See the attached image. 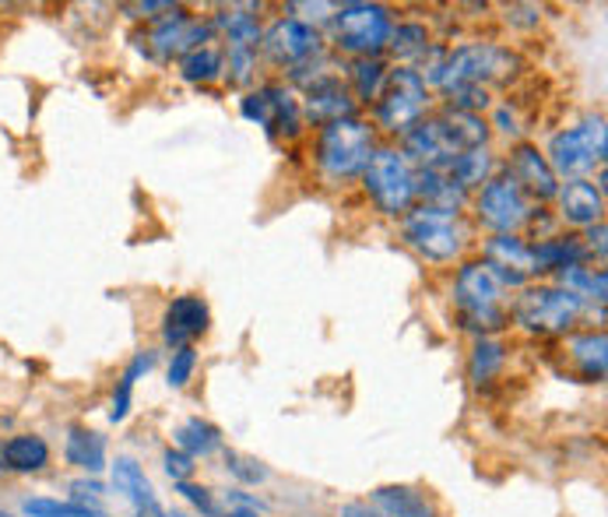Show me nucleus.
I'll use <instances>...</instances> for the list:
<instances>
[{"mask_svg":"<svg viewBox=\"0 0 608 517\" xmlns=\"http://www.w3.org/2000/svg\"><path fill=\"white\" fill-rule=\"evenodd\" d=\"M605 152H608L605 121L601 116H587L584 124L559 130V135L548 141V166H553L556 176L584 180L587 173H595V166L605 162Z\"/></svg>","mask_w":608,"mask_h":517,"instance_id":"obj_1","label":"nucleus"},{"mask_svg":"<svg viewBox=\"0 0 608 517\" xmlns=\"http://www.w3.org/2000/svg\"><path fill=\"white\" fill-rule=\"evenodd\" d=\"M499 295H503V286L496 282V275L485 261H468L465 268L457 272L454 300L461 306L468 328L499 331L503 324H507V310L499 306Z\"/></svg>","mask_w":608,"mask_h":517,"instance_id":"obj_2","label":"nucleus"},{"mask_svg":"<svg viewBox=\"0 0 608 517\" xmlns=\"http://www.w3.org/2000/svg\"><path fill=\"white\" fill-rule=\"evenodd\" d=\"M581 310H584V300H577L573 292L559 286H539V289H524L517 295L514 320L535 335H562L577 324Z\"/></svg>","mask_w":608,"mask_h":517,"instance_id":"obj_3","label":"nucleus"},{"mask_svg":"<svg viewBox=\"0 0 608 517\" xmlns=\"http://www.w3.org/2000/svg\"><path fill=\"white\" fill-rule=\"evenodd\" d=\"M394 33L391 11L383 4H341L334 14V39L345 53L377 56Z\"/></svg>","mask_w":608,"mask_h":517,"instance_id":"obj_4","label":"nucleus"},{"mask_svg":"<svg viewBox=\"0 0 608 517\" xmlns=\"http://www.w3.org/2000/svg\"><path fill=\"white\" fill-rule=\"evenodd\" d=\"M366 190L377 201L380 212L388 215H405L415 198V169L397 148H380L366 162Z\"/></svg>","mask_w":608,"mask_h":517,"instance_id":"obj_5","label":"nucleus"},{"mask_svg":"<svg viewBox=\"0 0 608 517\" xmlns=\"http://www.w3.org/2000/svg\"><path fill=\"white\" fill-rule=\"evenodd\" d=\"M369 155H373V130H369L363 121H338L328 124L320 135V148H317V159H320V169L328 176H355L366 169Z\"/></svg>","mask_w":608,"mask_h":517,"instance_id":"obj_6","label":"nucleus"},{"mask_svg":"<svg viewBox=\"0 0 608 517\" xmlns=\"http://www.w3.org/2000/svg\"><path fill=\"white\" fill-rule=\"evenodd\" d=\"M510 67H517V56L510 50L499 47H485V42H474V47H461L451 53L433 74V81L451 92L457 85H485L493 78H507Z\"/></svg>","mask_w":608,"mask_h":517,"instance_id":"obj_7","label":"nucleus"},{"mask_svg":"<svg viewBox=\"0 0 608 517\" xmlns=\"http://www.w3.org/2000/svg\"><path fill=\"white\" fill-rule=\"evenodd\" d=\"M426 113V81L419 78V71L402 67L388 74V85L377 99V121L380 127H388L391 135H408L415 124H422Z\"/></svg>","mask_w":608,"mask_h":517,"instance_id":"obj_8","label":"nucleus"},{"mask_svg":"<svg viewBox=\"0 0 608 517\" xmlns=\"http://www.w3.org/2000/svg\"><path fill=\"white\" fill-rule=\"evenodd\" d=\"M405 240L429 261H454L465 247V229L457 226V215L419 204L405 215Z\"/></svg>","mask_w":608,"mask_h":517,"instance_id":"obj_9","label":"nucleus"},{"mask_svg":"<svg viewBox=\"0 0 608 517\" xmlns=\"http://www.w3.org/2000/svg\"><path fill=\"white\" fill-rule=\"evenodd\" d=\"M479 218L482 226L496 232H514L517 226H524L531 218L528 194L517 187L510 176H496V180H485L479 194Z\"/></svg>","mask_w":608,"mask_h":517,"instance_id":"obj_10","label":"nucleus"},{"mask_svg":"<svg viewBox=\"0 0 608 517\" xmlns=\"http://www.w3.org/2000/svg\"><path fill=\"white\" fill-rule=\"evenodd\" d=\"M243 116L246 121H257L261 127H268L271 135L295 138L303 130L300 102L292 99L289 88H278V85H268V88H261V92L246 96L243 99Z\"/></svg>","mask_w":608,"mask_h":517,"instance_id":"obj_11","label":"nucleus"},{"mask_svg":"<svg viewBox=\"0 0 608 517\" xmlns=\"http://www.w3.org/2000/svg\"><path fill=\"white\" fill-rule=\"evenodd\" d=\"M264 53L271 56L275 64H303L314 53H320V39L314 33V25H306L300 18H278L268 36H264Z\"/></svg>","mask_w":608,"mask_h":517,"instance_id":"obj_12","label":"nucleus"},{"mask_svg":"<svg viewBox=\"0 0 608 517\" xmlns=\"http://www.w3.org/2000/svg\"><path fill=\"white\" fill-rule=\"evenodd\" d=\"M510 180L524 190V194L548 201L559 194V176L548 166V159L535 144H517L510 155Z\"/></svg>","mask_w":608,"mask_h":517,"instance_id":"obj_13","label":"nucleus"},{"mask_svg":"<svg viewBox=\"0 0 608 517\" xmlns=\"http://www.w3.org/2000/svg\"><path fill=\"white\" fill-rule=\"evenodd\" d=\"M207 320H212V314H207V303L201 295H176L166 306V317H162V338L183 349L207 331Z\"/></svg>","mask_w":608,"mask_h":517,"instance_id":"obj_14","label":"nucleus"},{"mask_svg":"<svg viewBox=\"0 0 608 517\" xmlns=\"http://www.w3.org/2000/svg\"><path fill=\"white\" fill-rule=\"evenodd\" d=\"M212 36V25H201L194 18H187L180 8H169V14L162 22H155L152 28V42L162 56H173V53H190L204 47V39Z\"/></svg>","mask_w":608,"mask_h":517,"instance_id":"obj_15","label":"nucleus"},{"mask_svg":"<svg viewBox=\"0 0 608 517\" xmlns=\"http://www.w3.org/2000/svg\"><path fill=\"white\" fill-rule=\"evenodd\" d=\"M559 215L570 222V226H595L601 222L605 212V194L587 180H570L567 187H559Z\"/></svg>","mask_w":608,"mask_h":517,"instance_id":"obj_16","label":"nucleus"},{"mask_svg":"<svg viewBox=\"0 0 608 517\" xmlns=\"http://www.w3.org/2000/svg\"><path fill=\"white\" fill-rule=\"evenodd\" d=\"M415 194L422 198L426 209H440L457 215V209L465 204V187H457V180L447 169H419L415 173Z\"/></svg>","mask_w":608,"mask_h":517,"instance_id":"obj_17","label":"nucleus"},{"mask_svg":"<svg viewBox=\"0 0 608 517\" xmlns=\"http://www.w3.org/2000/svg\"><path fill=\"white\" fill-rule=\"evenodd\" d=\"M300 110H303V121L328 127V124H338V121H349V116L355 113V102L349 99L345 85L334 81V85L317 88V92H306Z\"/></svg>","mask_w":608,"mask_h":517,"instance_id":"obj_18","label":"nucleus"},{"mask_svg":"<svg viewBox=\"0 0 608 517\" xmlns=\"http://www.w3.org/2000/svg\"><path fill=\"white\" fill-rule=\"evenodd\" d=\"M440 135L443 141L451 144V152L454 155H461V152H474V148H485V135H489V127L479 113H465V110H447L440 116Z\"/></svg>","mask_w":608,"mask_h":517,"instance_id":"obj_19","label":"nucleus"},{"mask_svg":"<svg viewBox=\"0 0 608 517\" xmlns=\"http://www.w3.org/2000/svg\"><path fill=\"white\" fill-rule=\"evenodd\" d=\"M485 264H493L496 272H510V275H535L539 264L531 257V247L524 240H517L514 232H499L485 243Z\"/></svg>","mask_w":608,"mask_h":517,"instance_id":"obj_20","label":"nucleus"},{"mask_svg":"<svg viewBox=\"0 0 608 517\" xmlns=\"http://www.w3.org/2000/svg\"><path fill=\"white\" fill-rule=\"evenodd\" d=\"M0 462H4L8 468H14V471H39L50 462V447H47V440L33 437V433L11 437L4 443V451H0Z\"/></svg>","mask_w":608,"mask_h":517,"instance_id":"obj_21","label":"nucleus"},{"mask_svg":"<svg viewBox=\"0 0 608 517\" xmlns=\"http://www.w3.org/2000/svg\"><path fill=\"white\" fill-rule=\"evenodd\" d=\"M373 500L388 517H440L433 507L426 504V496L408 490V486H380V490L373 493Z\"/></svg>","mask_w":608,"mask_h":517,"instance_id":"obj_22","label":"nucleus"},{"mask_svg":"<svg viewBox=\"0 0 608 517\" xmlns=\"http://www.w3.org/2000/svg\"><path fill=\"white\" fill-rule=\"evenodd\" d=\"M113 486H116V490H121L138 510L155 507L152 482H148V476L141 471V465L130 462V457H116V465H113Z\"/></svg>","mask_w":608,"mask_h":517,"instance_id":"obj_23","label":"nucleus"},{"mask_svg":"<svg viewBox=\"0 0 608 517\" xmlns=\"http://www.w3.org/2000/svg\"><path fill=\"white\" fill-rule=\"evenodd\" d=\"M531 257H535L539 272H548V268H573V264H584L587 257V247L581 240H573V236H562V240H545L539 247H531Z\"/></svg>","mask_w":608,"mask_h":517,"instance_id":"obj_24","label":"nucleus"},{"mask_svg":"<svg viewBox=\"0 0 608 517\" xmlns=\"http://www.w3.org/2000/svg\"><path fill=\"white\" fill-rule=\"evenodd\" d=\"M67 462L85 471H99L106 465V440L92 430H71L67 437Z\"/></svg>","mask_w":608,"mask_h":517,"instance_id":"obj_25","label":"nucleus"},{"mask_svg":"<svg viewBox=\"0 0 608 517\" xmlns=\"http://www.w3.org/2000/svg\"><path fill=\"white\" fill-rule=\"evenodd\" d=\"M605 349H608V342H605V331H587V335H577L573 342H570V352H573V360L581 363V374L587 377V380H601L605 377Z\"/></svg>","mask_w":608,"mask_h":517,"instance_id":"obj_26","label":"nucleus"},{"mask_svg":"<svg viewBox=\"0 0 608 517\" xmlns=\"http://www.w3.org/2000/svg\"><path fill=\"white\" fill-rule=\"evenodd\" d=\"M25 517H106L99 504H88V500H25Z\"/></svg>","mask_w":608,"mask_h":517,"instance_id":"obj_27","label":"nucleus"},{"mask_svg":"<svg viewBox=\"0 0 608 517\" xmlns=\"http://www.w3.org/2000/svg\"><path fill=\"white\" fill-rule=\"evenodd\" d=\"M246 11H254V8H229V11H221L218 18H215V25L229 36L232 47H254L257 50L261 28H257L254 14H246Z\"/></svg>","mask_w":608,"mask_h":517,"instance_id":"obj_28","label":"nucleus"},{"mask_svg":"<svg viewBox=\"0 0 608 517\" xmlns=\"http://www.w3.org/2000/svg\"><path fill=\"white\" fill-rule=\"evenodd\" d=\"M559 289H567V292H573L577 300H598V303H605V272H591V268H584V264H573V268H562L559 272Z\"/></svg>","mask_w":608,"mask_h":517,"instance_id":"obj_29","label":"nucleus"},{"mask_svg":"<svg viewBox=\"0 0 608 517\" xmlns=\"http://www.w3.org/2000/svg\"><path fill=\"white\" fill-rule=\"evenodd\" d=\"M489 169H493V159H489L485 148H474V152H461L457 155L447 173L457 180V187H482L489 180Z\"/></svg>","mask_w":608,"mask_h":517,"instance_id":"obj_30","label":"nucleus"},{"mask_svg":"<svg viewBox=\"0 0 608 517\" xmlns=\"http://www.w3.org/2000/svg\"><path fill=\"white\" fill-rule=\"evenodd\" d=\"M176 443L183 447L187 457H198V454H212L221 437L212 423H204V419H187L180 430H176Z\"/></svg>","mask_w":608,"mask_h":517,"instance_id":"obj_31","label":"nucleus"},{"mask_svg":"<svg viewBox=\"0 0 608 517\" xmlns=\"http://www.w3.org/2000/svg\"><path fill=\"white\" fill-rule=\"evenodd\" d=\"M180 74L187 81H198V85L218 78V74H221V50L207 47V42H204V47L183 53L180 56Z\"/></svg>","mask_w":608,"mask_h":517,"instance_id":"obj_32","label":"nucleus"},{"mask_svg":"<svg viewBox=\"0 0 608 517\" xmlns=\"http://www.w3.org/2000/svg\"><path fill=\"white\" fill-rule=\"evenodd\" d=\"M352 85H355V96L366 99V102H377L383 85H388V71L377 61V56H363V61L352 64Z\"/></svg>","mask_w":608,"mask_h":517,"instance_id":"obj_33","label":"nucleus"},{"mask_svg":"<svg viewBox=\"0 0 608 517\" xmlns=\"http://www.w3.org/2000/svg\"><path fill=\"white\" fill-rule=\"evenodd\" d=\"M388 47L394 50V56H402V61H415V56H426L429 50V33H426V25L419 22H405V25H397L391 39H388Z\"/></svg>","mask_w":608,"mask_h":517,"instance_id":"obj_34","label":"nucleus"},{"mask_svg":"<svg viewBox=\"0 0 608 517\" xmlns=\"http://www.w3.org/2000/svg\"><path fill=\"white\" fill-rule=\"evenodd\" d=\"M152 366H155V352H138L135 363L127 366V374H124V380H121V391H116V398H113V412H110L113 423H121V419L127 416V408H130V391H135V380H138L141 374H148Z\"/></svg>","mask_w":608,"mask_h":517,"instance_id":"obj_35","label":"nucleus"},{"mask_svg":"<svg viewBox=\"0 0 608 517\" xmlns=\"http://www.w3.org/2000/svg\"><path fill=\"white\" fill-rule=\"evenodd\" d=\"M503 366V345L493 338H479L471 349V380H489Z\"/></svg>","mask_w":608,"mask_h":517,"instance_id":"obj_36","label":"nucleus"},{"mask_svg":"<svg viewBox=\"0 0 608 517\" xmlns=\"http://www.w3.org/2000/svg\"><path fill=\"white\" fill-rule=\"evenodd\" d=\"M254 64H257L254 47H229V81L232 85H246L250 78H254Z\"/></svg>","mask_w":608,"mask_h":517,"instance_id":"obj_37","label":"nucleus"},{"mask_svg":"<svg viewBox=\"0 0 608 517\" xmlns=\"http://www.w3.org/2000/svg\"><path fill=\"white\" fill-rule=\"evenodd\" d=\"M194 366H198V352L183 345V349H176L173 352V360H169V388H183V383L194 377Z\"/></svg>","mask_w":608,"mask_h":517,"instance_id":"obj_38","label":"nucleus"},{"mask_svg":"<svg viewBox=\"0 0 608 517\" xmlns=\"http://www.w3.org/2000/svg\"><path fill=\"white\" fill-rule=\"evenodd\" d=\"M176 490H180L187 500H190V504H198L201 510H207V514H212L215 510V500H212V493H207L204 490V486H190V482H176Z\"/></svg>","mask_w":608,"mask_h":517,"instance_id":"obj_39","label":"nucleus"},{"mask_svg":"<svg viewBox=\"0 0 608 517\" xmlns=\"http://www.w3.org/2000/svg\"><path fill=\"white\" fill-rule=\"evenodd\" d=\"M166 471H169V476L176 479V482H187V476H190V471H194V465H190V457L187 454H180V451H169L166 454Z\"/></svg>","mask_w":608,"mask_h":517,"instance_id":"obj_40","label":"nucleus"},{"mask_svg":"<svg viewBox=\"0 0 608 517\" xmlns=\"http://www.w3.org/2000/svg\"><path fill=\"white\" fill-rule=\"evenodd\" d=\"M587 254H598L605 261V222H595V226H587Z\"/></svg>","mask_w":608,"mask_h":517,"instance_id":"obj_41","label":"nucleus"},{"mask_svg":"<svg viewBox=\"0 0 608 517\" xmlns=\"http://www.w3.org/2000/svg\"><path fill=\"white\" fill-rule=\"evenodd\" d=\"M250 462H243V457H229V468L236 471V476H240V479H246V482H261L264 479V468H246Z\"/></svg>","mask_w":608,"mask_h":517,"instance_id":"obj_42","label":"nucleus"},{"mask_svg":"<svg viewBox=\"0 0 608 517\" xmlns=\"http://www.w3.org/2000/svg\"><path fill=\"white\" fill-rule=\"evenodd\" d=\"M341 517H388V514L369 507V504H349L345 510H341Z\"/></svg>","mask_w":608,"mask_h":517,"instance_id":"obj_43","label":"nucleus"},{"mask_svg":"<svg viewBox=\"0 0 608 517\" xmlns=\"http://www.w3.org/2000/svg\"><path fill=\"white\" fill-rule=\"evenodd\" d=\"M229 517H261L257 510H236V514H229Z\"/></svg>","mask_w":608,"mask_h":517,"instance_id":"obj_44","label":"nucleus"},{"mask_svg":"<svg viewBox=\"0 0 608 517\" xmlns=\"http://www.w3.org/2000/svg\"><path fill=\"white\" fill-rule=\"evenodd\" d=\"M166 517H187V514H166Z\"/></svg>","mask_w":608,"mask_h":517,"instance_id":"obj_45","label":"nucleus"},{"mask_svg":"<svg viewBox=\"0 0 608 517\" xmlns=\"http://www.w3.org/2000/svg\"><path fill=\"white\" fill-rule=\"evenodd\" d=\"M0 517H4V514H0Z\"/></svg>","mask_w":608,"mask_h":517,"instance_id":"obj_46","label":"nucleus"}]
</instances>
